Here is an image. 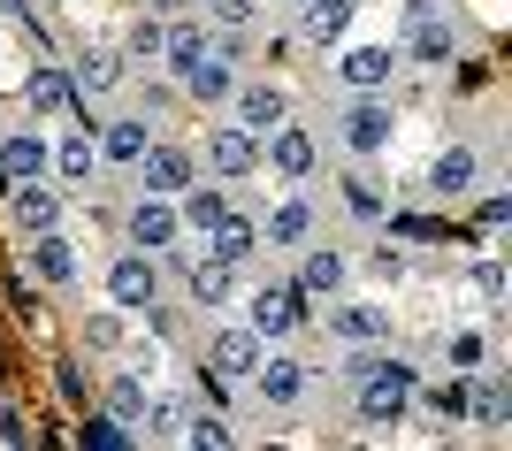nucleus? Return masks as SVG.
<instances>
[{"mask_svg": "<svg viewBox=\"0 0 512 451\" xmlns=\"http://www.w3.org/2000/svg\"><path fill=\"white\" fill-rule=\"evenodd\" d=\"M123 85H130L123 46H85V54L69 62V92H77V100H115Z\"/></svg>", "mask_w": 512, "mask_h": 451, "instance_id": "412c9836", "label": "nucleus"}, {"mask_svg": "<svg viewBox=\"0 0 512 451\" xmlns=\"http://www.w3.org/2000/svg\"><path fill=\"white\" fill-rule=\"evenodd\" d=\"M46 161H54V138L31 115L16 130H0V184H31V176H46Z\"/></svg>", "mask_w": 512, "mask_h": 451, "instance_id": "6ab92c4d", "label": "nucleus"}, {"mask_svg": "<svg viewBox=\"0 0 512 451\" xmlns=\"http://www.w3.org/2000/svg\"><path fill=\"white\" fill-rule=\"evenodd\" d=\"M100 291H107V306H123L130 322L146 314L153 299H161V260L153 253H138V245H123V253L100 268Z\"/></svg>", "mask_w": 512, "mask_h": 451, "instance_id": "9d476101", "label": "nucleus"}, {"mask_svg": "<svg viewBox=\"0 0 512 451\" xmlns=\"http://www.w3.org/2000/svg\"><path fill=\"white\" fill-rule=\"evenodd\" d=\"M344 215H352V222H367V230H383L390 192H383V184H375L367 169H352V176H344Z\"/></svg>", "mask_w": 512, "mask_h": 451, "instance_id": "2f4dec72", "label": "nucleus"}, {"mask_svg": "<svg viewBox=\"0 0 512 451\" xmlns=\"http://www.w3.org/2000/svg\"><path fill=\"white\" fill-rule=\"evenodd\" d=\"M306 237H321V207L299 192V184H283V199L260 215V245H268V253H299Z\"/></svg>", "mask_w": 512, "mask_h": 451, "instance_id": "dca6fc26", "label": "nucleus"}, {"mask_svg": "<svg viewBox=\"0 0 512 451\" xmlns=\"http://www.w3.org/2000/svg\"><path fill=\"white\" fill-rule=\"evenodd\" d=\"M123 245H138V253H176L184 245V215H176V199H161V192H130V207H123Z\"/></svg>", "mask_w": 512, "mask_h": 451, "instance_id": "9b49d317", "label": "nucleus"}, {"mask_svg": "<svg viewBox=\"0 0 512 451\" xmlns=\"http://www.w3.org/2000/svg\"><path fill=\"white\" fill-rule=\"evenodd\" d=\"M237 299H245V314H237V322L253 329L260 344H291L306 322H314V299H306L291 276H260V283H245Z\"/></svg>", "mask_w": 512, "mask_h": 451, "instance_id": "7ed1b4c3", "label": "nucleus"}, {"mask_svg": "<svg viewBox=\"0 0 512 451\" xmlns=\"http://www.w3.org/2000/svg\"><path fill=\"white\" fill-rule=\"evenodd\" d=\"M222 115H230L237 130H253V138H268V130L291 115V92L276 85V77H237L230 100H222Z\"/></svg>", "mask_w": 512, "mask_h": 451, "instance_id": "2eb2a0df", "label": "nucleus"}, {"mask_svg": "<svg viewBox=\"0 0 512 451\" xmlns=\"http://www.w3.org/2000/svg\"><path fill=\"white\" fill-rule=\"evenodd\" d=\"M85 444H100V451H123V444H138V436H130L123 421H115V413H92V421H85Z\"/></svg>", "mask_w": 512, "mask_h": 451, "instance_id": "ea45409f", "label": "nucleus"}, {"mask_svg": "<svg viewBox=\"0 0 512 451\" xmlns=\"http://www.w3.org/2000/svg\"><path fill=\"white\" fill-rule=\"evenodd\" d=\"M54 390H62L69 406H77V398H85V383H77V367H69V360H62V367H54Z\"/></svg>", "mask_w": 512, "mask_h": 451, "instance_id": "79ce46f5", "label": "nucleus"}, {"mask_svg": "<svg viewBox=\"0 0 512 451\" xmlns=\"http://www.w3.org/2000/svg\"><path fill=\"white\" fill-rule=\"evenodd\" d=\"M69 100H77V92H69L62 62H31V69H23V115H31V123H62Z\"/></svg>", "mask_w": 512, "mask_h": 451, "instance_id": "393cba45", "label": "nucleus"}, {"mask_svg": "<svg viewBox=\"0 0 512 451\" xmlns=\"http://www.w3.org/2000/svg\"><path fill=\"white\" fill-rule=\"evenodd\" d=\"M306 291V299H337V291H352V253H344V245H321V237H306L299 245V276H291Z\"/></svg>", "mask_w": 512, "mask_h": 451, "instance_id": "a211bd4d", "label": "nucleus"}, {"mask_svg": "<svg viewBox=\"0 0 512 451\" xmlns=\"http://www.w3.org/2000/svg\"><path fill=\"white\" fill-rule=\"evenodd\" d=\"M31 245V276L46 283V291H69V283L85 276V260H77V237L54 222V230H39V237H23Z\"/></svg>", "mask_w": 512, "mask_h": 451, "instance_id": "b1692460", "label": "nucleus"}, {"mask_svg": "<svg viewBox=\"0 0 512 451\" xmlns=\"http://www.w3.org/2000/svg\"><path fill=\"white\" fill-rule=\"evenodd\" d=\"M367 276L398 291V283H406V253H398V245H375V253H367Z\"/></svg>", "mask_w": 512, "mask_h": 451, "instance_id": "a19ab883", "label": "nucleus"}, {"mask_svg": "<svg viewBox=\"0 0 512 451\" xmlns=\"http://www.w3.org/2000/svg\"><path fill=\"white\" fill-rule=\"evenodd\" d=\"M413 406H428L436 421H444V429H459V421H467V375H451V383H428V375H421Z\"/></svg>", "mask_w": 512, "mask_h": 451, "instance_id": "f704fd0d", "label": "nucleus"}, {"mask_svg": "<svg viewBox=\"0 0 512 451\" xmlns=\"http://www.w3.org/2000/svg\"><path fill=\"white\" fill-rule=\"evenodd\" d=\"M467 283H474V299H482V306H505V260H497V253H474Z\"/></svg>", "mask_w": 512, "mask_h": 451, "instance_id": "4c0bfd02", "label": "nucleus"}, {"mask_svg": "<svg viewBox=\"0 0 512 451\" xmlns=\"http://www.w3.org/2000/svg\"><path fill=\"white\" fill-rule=\"evenodd\" d=\"M176 444H192V451H230L237 429H230V413L199 406V413H184V421H176Z\"/></svg>", "mask_w": 512, "mask_h": 451, "instance_id": "7c9ffc66", "label": "nucleus"}, {"mask_svg": "<svg viewBox=\"0 0 512 451\" xmlns=\"http://www.w3.org/2000/svg\"><path fill=\"white\" fill-rule=\"evenodd\" d=\"M62 215H69V192H62V184H46V176H31V184H8V222H16L23 237L54 230Z\"/></svg>", "mask_w": 512, "mask_h": 451, "instance_id": "4be33fe9", "label": "nucleus"}, {"mask_svg": "<svg viewBox=\"0 0 512 451\" xmlns=\"http://www.w3.org/2000/svg\"><path fill=\"white\" fill-rule=\"evenodd\" d=\"M146 398H153V383L138 375V367H123V360L107 367V383H100V413H115L130 436H138V413H146Z\"/></svg>", "mask_w": 512, "mask_h": 451, "instance_id": "bb28decb", "label": "nucleus"}, {"mask_svg": "<svg viewBox=\"0 0 512 451\" xmlns=\"http://www.w3.org/2000/svg\"><path fill=\"white\" fill-rule=\"evenodd\" d=\"M352 16H360V0H299V39L329 54L352 39Z\"/></svg>", "mask_w": 512, "mask_h": 451, "instance_id": "a878e982", "label": "nucleus"}, {"mask_svg": "<svg viewBox=\"0 0 512 451\" xmlns=\"http://www.w3.org/2000/svg\"><path fill=\"white\" fill-rule=\"evenodd\" d=\"M192 176H199V153L184 146V138H161V130H153L146 153L130 161V184H138V192H161V199H176Z\"/></svg>", "mask_w": 512, "mask_h": 451, "instance_id": "f8f14e48", "label": "nucleus"}, {"mask_svg": "<svg viewBox=\"0 0 512 451\" xmlns=\"http://www.w3.org/2000/svg\"><path fill=\"white\" fill-rule=\"evenodd\" d=\"M260 169L276 176V184H306V176L321 169V146H314V130L299 123V115H283L268 138H260Z\"/></svg>", "mask_w": 512, "mask_h": 451, "instance_id": "4468645a", "label": "nucleus"}, {"mask_svg": "<svg viewBox=\"0 0 512 451\" xmlns=\"http://www.w3.org/2000/svg\"><path fill=\"white\" fill-rule=\"evenodd\" d=\"M62 8H69V0H62Z\"/></svg>", "mask_w": 512, "mask_h": 451, "instance_id": "c03bdc74", "label": "nucleus"}, {"mask_svg": "<svg viewBox=\"0 0 512 451\" xmlns=\"http://www.w3.org/2000/svg\"><path fill=\"white\" fill-rule=\"evenodd\" d=\"M192 8L207 16V31H253L268 16V0H192Z\"/></svg>", "mask_w": 512, "mask_h": 451, "instance_id": "c9c22d12", "label": "nucleus"}, {"mask_svg": "<svg viewBox=\"0 0 512 451\" xmlns=\"http://www.w3.org/2000/svg\"><path fill=\"white\" fill-rule=\"evenodd\" d=\"M184 398H176V390H153L146 398V413H138V444H176V421H184Z\"/></svg>", "mask_w": 512, "mask_h": 451, "instance_id": "473e14b6", "label": "nucleus"}, {"mask_svg": "<svg viewBox=\"0 0 512 451\" xmlns=\"http://www.w3.org/2000/svg\"><path fill=\"white\" fill-rule=\"evenodd\" d=\"M237 39H245V31H222V39H214L207 23H169L161 69L176 77V92H184V100L222 108V100H230V85H237Z\"/></svg>", "mask_w": 512, "mask_h": 451, "instance_id": "f257e3e1", "label": "nucleus"}, {"mask_svg": "<svg viewBox=\"0 0 512 451\" xmlns=\"http://www.w3.org/2000/svg\"><path fill=\"white\" fill-rule=\"evenodd\" d=\"M482 176H490L482 146H474V138H451V146H436V161H428V176H421V192L451 207V199H474V192H482Z\"/></svg>", "mask_w": 512, "mask_h": 451, "instance_id": "ddd939ff", "label": "nucleus"}, {"mask_svg": "<svg viewBox=\"0 0 512 451\" xmlns=\"http://www.w3.org/2000/svg\"><path fill=\"white\" fill-rule=\"evenodd\" d=\"M0 23H23V31H31V0H0Z\"/></svg>", "mask_w": 512, "mask_h": 451, "instance_id": "37998d69", "label": "nucleus"}, {"mask_svg": "<svg viewBox=\"0 0 512 451\" xmlns=\"http://www.w3.org/2000/svg\"><path fill=\"white\" fill-rule=\"evenodd\" d=\"M406 69H451L459 62V23L444 16V0H406Z\"/></svg>", "mask_w": 512, "mask_h": 451, "instance_id": "39448f33", "label": "nucleus"}, {"mask_svg": "<svg viewBox=\"0 0 512 451\" xmlns=\"http://www.w3.org/2000/svg\"><path fill=\"white\" fill-rule=\"evenodd\" d=\"M337 85L344 92H398V77H406V46L398 39H352L337 46Z\"/></svg>", "mask_w": 512, "mask_h": 451, "instance_id": "20e7f679", "label": "nucleus"}, {"mask_svg": "<svg viewBox=\"0 0 512 451\" xmlns=\"http://www.w3.org/2000/svg\"><path fill=\"white\" fill-rule=\"evenodd\" d=\"M92 176H100V146H92V130L85 123H69L62 138H54V161H46V184H62L69 199L85 192Z\"/></svg>", "mask_w": 512, "mask_h": 451, "instance_id": "aec40b11", "label": "nucleus"}, {"mask_svg": "<svg viewBox=\"0 0 512 451\" xmlns=\"http://www.w3.org/2000/svg\"><path fill=\"white\" fill-rule=\"evenodd\" d=\"M199 176H214V184H245V176H260V138L253 130H237L230 115L222 123H207V138H199Z\"/></svg>", "mask_w": 512, "mask_h": 451, "instance_id": "6e6552de", "label": "nucleus"}, {"mask_svg": "<svg viewBox=\"0 0 512 451\" xmlns=\"http://www.w3.org/2000/svg\"><path fill=\"white\" fill-rule=\"evenodd\" d=\"M436 352H444L451 375H482V367H490V329L459 322V329H444V344H436Z\"/></svg>", "mask_w": 512, "mask_h": 451, "instance_id": "c756f323", "label": "nucleus"}, {"mask_svg": "<svg viewBox=\"0 0 512 451\" xmlns=\"http://www.w3.org/2000/svg\"><path fill=\"white\" fill-rule=\"evenodd\" d=\"M245 383H253V398H260L268 413H299V406H306V390H314V367H306L299 352L268 344V352H260V367L245 375Z\"/></svg>", "mask_w": 512, "mask_h": 451, "instance_id": "1a4fd4ad", "label": "nucleus"}, {"mask_svg": "<svg viewBox=\"0 0 512 451\" xmlns=\"http://www.w3.org/2000/svg\"><path fill=\"white\" fill-rule=\"evenodd\" d=\"M199 253H207V260H230V268H253V260H260V222H253V215H222V222L207 230V245H199Z\"/></svg>", "mask_w": 512, "mask_h": 451, "instance_id": "cd10ccee", "label": "nucleus"}, {"mask_svg": "<svg viewBox=\"0 0 512 451\" xmlns=\"http://www.w3.org/2000/svg\"><path fill=\"white\" fill-rule=\"evenodd\" d=\"M505 222H512V192H482V199H474V230H482V237H497Z\"/></svg>", "mask_w": 512, "mask_h": 451, "instance_id": "58836bf2", "label": "nucleus"}, {"mask_svg": "<svg viewBox=\"0 0 512 451\" xmlns=\"http://www.w3.org/2000/svg\"><path fill=\"white\" fill-rule=\"evenodd\" d=\"M161 46H169V23L161 16H130V31H123V62L130 69H161Z\"/></svg>", "mask_w": 512, "mask_h": 451, "instance_id": "72a5a7b5", "label": "nucleus"}, {"mask_svg": "<svg viewBox=\"0 0 512 451\" xmlns=\"http://www.w3.org/2000/svg\"><path fill=\"white\" fill-rule=\"evenodd\" d=\"M176 215H184V237H207L214 222L230 215V199H222V184H199V176H192V184L176 192Z\"/></svg>", "mask_w": 512, "mask_h": 451, "instance_id": "c85d7f7f", "label": "nucleus"}, {"mask_svg": "<svg viewBox=\"0 0 512 451\" xmlns=\"http://www.w3.org/2000/svg\"><path fill=\"white\" fill-rule=\"evenodd\" d=\"M260 352H268V344H260L245 322H214L207 337H199V360H207V375H222V383H245L260 367Z\"/></svg>", "mask_w": 512, "mask_h": 451, "instance_id": "f3484780", "label": "nucleus"}, {"mask_svg": "<svg viewBox=\"0 0 512 451\" xmlns=\"http://www.w3.org/2000/svg\"><path fill=\"white\" fill-rule=\"evenodd\" d=\"M184 268V299L199 306V314H230L237 291H245V268H230V260H207L199 245H176V253H161Z\"/></svg>", "mask_w": 512, "mask_h": 451, "instance_id": "0eeeda50", "label": "nucleus"}, {"mask_svg": "<svg viewBox=\"0 0 512 451\" xmlns=\"http://www.w3.org/2000/svg\"><path fill=\"white\" fill-rule=\"evenodd\" d=\"M146 138H153V123H146L138 108H123V115H100V130H92V146H100V169L130 176V161L146 153Z\"/></svg>", "mask_w": 512, "mask_h": 451, "instance_id": "5701e85b", "label": "nucleus"}, {"mask_svg": "<svg viewBox=\"0 0 512 451\" xmlns=\"http://www.w3.org/2000/svg\"><path fill=\"white\" fill-rule=\"evenodd\" d=\"M321 329H329V344H390L398 314H390V299L337 291V299H321Z\"/></svg>", "mask_w": 512, "mask_h": 451, "instance_id": "423d86ee", "label": "nucleus"}, {"mask_svg": "<svg viewBox=\"0 0 512 451\" xmlns=\"http://www.w3.org/2000/svg\"><path fill=\"white\" fill-rule=\"evenodd\" d=\"M123 337H130V314H123V306L85 314V344H92V352H107V360H115V352H123Z\"/></svg>", "mask_w": 512, "mask_h": 451, "instance_id": "e433bc0d", "label": "nucleus"}, {"mask_svg": "<svg viewBox=\"0 0 512 451\" xmlns=\"http://www.w3.org/2000/svg\"><path fill=\"white\" fill-rule=\"evenodd\" d=\"M337 123V146L344 161H360V169H375V161H390V146H398V92H344V108L329 115Z\"/></svg>", "mask_w": 512, "mask_h": 451, "instance_id": "f03ea898", "label": "nucleus"}]
</instances>
